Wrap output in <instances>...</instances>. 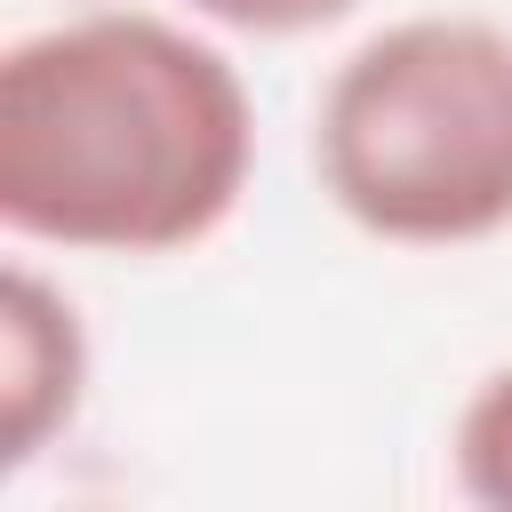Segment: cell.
Listing matches in <instances>:
<instances>
[{"instance_id":"5b68a950","label":"cell","mask_w":512,"mask_h":512,"mask_svg":"<svg viewBox=\"0 0 512 512\" xmlns=\"http://www.w3.org/2000/svg\"><path fill=\"white\" fill-rule=\"evenodd\" d=\"M200 16L232 24V32H264V40H288V32H320L336 16H352L360 0H192Z\"/></svg>"},{"instance_id":"7a4b0ae2","label":"cell","mask_w":512,"mask_h":512,"mask_svg":"<svg viewBox=\"0 0 512 512\" xmlns=\"http://www.w3.org/2000/svg\"><path fill=\"white\" fill-rule=\"evenodd\" d=\"M320 192L392 248H464L512 224V32L408 16L360 40L312 112Z\"/></svg>"},{"instance_id":"6da1fadb","label":"cell","mask_w":512,"mask_h":512,"mask_svg":"<svg viewBox=\"0 0 512 512\" xmlns=\"http://www.w3.org/2000/svg\"><path fill=\"white\" fill-rule=\"evenodd\" d=\"M256 104L224 48L144 8L0 56V224L88 256L200 248L248 192Z\"/></svg>"},{"instance_id":"277c9868","label":"cell","mask_w":512,"mask_h":512,"mask_svg":"<svg viewBox=\"0 0 512 512\" xmlns=\"http://www.w3.org/2000/svg\"><path fill=\"white\" fill-rule=\"evenodd\" d=\"M448 456H456V488H464L472 504L512 512V360L472 384V400L456 408Z\"/></svg>"},{"instance_id":"3957f363","label":"cell","mask_w":512,"mask_h":512,"mask_svg":"<svg viewBox=\"0 0 512 512\" xmlns=\"http://www.w3.org/2000/svg\"><path fill=\"white\" fill-rule=\"evenodd\" d=\"M88 392V336L64 288H48L32 264H8L0 280V448L8 464H32Z\"/></svg>"}]
</instances>
